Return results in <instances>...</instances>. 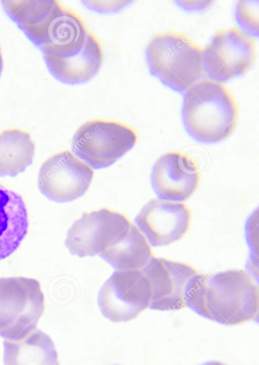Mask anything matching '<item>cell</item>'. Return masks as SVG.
Segmentation results:
<instances>
[{
  "instance_id": "obj_10",
  "label": "cell",
  "mask_w": 259,
  "mask_h": 365,
  "mask_svg": "<svg viewBox=\"0 0 259 365\" xmlns=\"http://www.w3.org/2000/svg\"><path fill=\"white\" fill-rule=\"evenodd\" d=\"M130 223L126 215L108 208L85 212L68 229L65 245L81 257L100 255Z\"/></svg>"
},
{
  "instance_id": "obj_2",
  "label": "cell",
  "mask_w": 259,
  "mask_h": 365,
  "mask_svg": "<svg viewBox=\"0 0 259 365\" xmlns=\"http://www.w3.org/2000/svg\"><path fill=\"white\" fill-rule=\"evenodd\" d=\"M183 120L189 134L198 141L213 143L229 137L236 128L238 107L223 83L202 78L185 93Z\"/></svg>"
},
{
  "instance_id": "obj_8",
  "label": "cell",
  "mask_w": 259,
  "mask_h": 365,
  "mask_svg": "<svg viewBox=\"0 0 259 365\" xmlns=\"http://www.w3.org/2000/svg\"><path fill=\"white\" fill-rule=\"evenodd\" d=\"M93 178L92 168L68 150L55 153L40 167L38 187L48 199L67 202L81 197Z\"/></svg>"
},
{
  "instance_id": "obj_7",
  "label": "cell",
  "mask_w": 259,
  "mask_h": 365,
  "mask_svg": "<svg viewBox=\"0 0 259 365\" xmlns=\"http://www.w3.org/2000/svg\"><path fill=\"white\" fill-rule=\"evenodd\" d=\"M151 283L141 269L118 270L106 281L98 296L102 314L113 322H128L150 307Z\"/></svg>"
},
{
  "instance_id": "obj_18",
  "label": "cell",
  "mask_w": 259,
  "mask_h": 365,
  "mask_svg": "<svg viewBox=\"0 0 259 365\" xmlns=\"http://www.w3.org/2000/svg\"><path fill=\"white\" fill-rule=\"evenodd\" d=\"M35 148L31 134L24 129L0 131V176L14 177L24 171L33 162Z\"/></svg>"
},
{
  "instance_id": "obj_16",
  "label": "cell",
  "mask_w": 259,
  "mask_h": 365,
  "mask_svg": "<svg viewBox=\"0 0 259 365\" xmlns=\"http://www.w3.org/2000/svg\"><path fill=\"white\" fill-rule=\"evenodd\" d=\"M100 256L118 270L142 269L153 257L148 241L131 223L105 248Z\"/></svg>"
},
{
  "instance_id": "obj_3",
  "label": "cell",
  "mask_w": 259,
  "mask_h": 365,
  "mask_svg": "<svg viewBox=\"0 0 259 365\" xmlns=\"http://www.w3.org/2000/svg\"><path fill=\"white\" fill-rule=\"evenodd\" d=\"M203 49L186 33L166 30L150 38L146 54L153 75L175 91L186 92L205 73Z\"/></svg>"
},
{
  "instance_id": "obj_23",
  "label": "cell",
  "mask_w": 259,
  "mask_h": 365,
  "mask_svg": "<svg viewBox=\"0 0 259 365\" xmlns=\"http://www.w3.org/2000/svg\"><path fill=\"white\" fill-rule=\"evenodd\" d=\"M116 365H118V364H116Z\"/></svg>"
},
{
  "instance_id": "obj_1",
  "label": "cell",
  "mask_w": 259,
  "mask_h": 365,
  "mask_svg": "<svg viewBox=\"0 0 259 365\" xmlns=\"http://www.w3.org/2000/svg\"><path fill=\"white\" fill-rule=\"evenodd\" d=\"M186 307L220 324L238 325L258 318V286L242 269L200 273Z\"/></svg>"
},
{
  "instance_id": "obj_14",
  "label": "cell",
  "mask_w": 259,
  "mask_h": 365,
  "mask_svg": "<svg viewBox=\"0 0 259 365\" xmlns=\"http://www.w3.org/2000/svg\"><path fill=\"white\" fill-rule=\"evenodd\" d=\"M44 58L49 71L57 79L78 84L88 81L99 71L103 51L100 40L91 31L86 43L78 52L62 58Z\"/></svg>"
},
{
  "instance_id": "obj_15",
  "label": "cell",
  "mask_w": 259,
  "mask_h": 365,
  "mask_svg": "<svg viewBox=\"0 0 259 365\" xmlns=\"http://www.w3.org/2000/svg\"><path fill=\"white\" fill-rule=\"evenodd\" d=\"M28 228V212L24 199L0 185V260L17 250Z\"/></svg>"
},
{
  "instance_id": "obj_19",
  "label": "cell",
  "mask_w": 259,
  "mask_h": 365,
  "mask_svg": "<svg viewBox=\"0 0 259 365\" xmlns=\"http://www.w3.org/2000/svg\"><path fill=\"white\" fill-rule=\"evenodd\" d=\"M252 8L249 6L242 5L239 2L238 6V18L239 21L250 30H255L258 33V17L256 13H251Z\"/></svg>"
},
{
  "instance_id": "obj_17",
  "label": "cell",
  "mask_w": 259,
  "mask_h": 365,
  "mask_svg": "<svg viewBox=\"0 0 259 365\" xmlns=\"http://www.w3.org/2000/svg\"><path fill=\"white\" fill-rule=\"evenodd\" d=\"M4 365H59L51 337L39 329L26 336L4 341Z\"/></svg>"
},
{
  "instance_id": "obj_12",
  "label": "cell",
  "mask_w": 259,
  "mask_h": 365,
  "mask_svg": "<svg viewBox=\"0 0 259 365\" xmlns=\"http://www.w3.org/2000/svg\"><path fill=\"white\" fill-rule=\"evenodd\" d=\"M151 179L159 199L178 202L187 200L195 192L200 182V173L193 158L172 151L156 161Z\"/></svg>"
},
{
  "instance_id": "obj_9",
  "label": "cell",
  "mask_w": 259,
  "mask_h": 365,
  "mask_svg": "<svg viewBox=\"0 0 259 365\" xmlns=\"http://www.w3.org/2000/svg\"><path fill=\"white\" fill-rule=\"evenodd\" d=\"M152 288L150 308L179 310L186 307L200 273L189 264L163 257H153L141 269Z\"/></svg>"
},
{
  "instance_id": "obj_13",
  "label": "cell",
  "mask_w": 259,
  "mask_h": 365,
  "mask_svg": "<svg viewBox=\"0 0 259 365\" xmlns=\"http://www.w3.org/2000/svg\"><path fill=\"white\" fill-rule=\"evenodd\" d=\"M3 8L26 35L42 48L65 8L56 0H5Z\"/></svg>"
},
{
  "instance_id": "obj_22",
  "label": "cell",
  "mask_w": 259,
  "mask_h": 365,
  "mask_svg": "<svg viewBox=\"0 0 259 365\" xmlns=\"http://www.w3.org/2000/svg\"><path fill=\"white\" fill-rule=\"evenodd\" d=\"M3 66H4L3 56H2L1 49V46H0V75H1L2 69H3Z\"/></svg>"
},
{
  "instance_id": "obj_6",
  "label": "cell",
  "mask_w": 259,
  "mask_h": 365,
  "mask_svg": "<svg viewBox=\"0 0 259 365\" xmlns=\"http://www.w3.org/2000/svg\"><path fill=\"white\" fill-rule=\"evenodd\" d=\"M257 46L248 31L233 25L218 30L203 49L205 71L224 81L245 73L255 61Z\"/></svg>"
},
{
  "instance_id": "obj_20",
  "label": "cell",
  "mask_w": 259,
  "mask_h": 365,
  "mask_svg": "<svg viewBox=\"0 0 259 365\" xmlns=\"http://www.w3.org/2000/svg\"><path fill=\"white\" fill-rule=\"evenodd\" d=\"M88 7L100 10V11H109L121 9L125 6L128 1H91L84 2Z\"/></svg>"
},
{
  "instance_id": "obj_11",
  "label": "cell",
  "mask_w": 259,
  "mask_h": 365,
  "mask_svg": "<svg viewBox=\"0 0 259 365\" xmlns=\"http://www.w3.org/2000/svg\"><path fill=\"white\" fill-rule=\"evenodd\" d=\"M191 217L186 203L153 199L141 210L135 222L152 246H166L184 236Z\"/></svg>"
},
{
  "instance_id": "obj_21",
  "label": "cell",
  "mask_w": 259,
  "mask_h": 365,
  "mask_svg": "<svg viewBox=\"0 0 259 365\" xmlns=\"http://www.w3.org/2000/svg\"><path fill=\"white\" fill-rule=\"evenodd\" d=\"M202 365H226L225 364L218 361H211L206 362Z\"/></svg>"
},
{
  "instance_id": "obj_5",
  "label": "cell",
  "mask_w": 259,
  "mask_h": 365,
  "mask_svg": "<svg viewBox=\"0 0 259 365\" xmlns=\"http://www.w3.org/2000/svg\"><path fill=\"white\" fill-rule=\"evenodd\" d=\"M138 133L131 126L118 120L91 119L83 123L72 139L78 158L94 169L114 163L136 143Z\"/></svg>"
},
{
  "instance_id": "obj_4",
  "label": "cell",
  "mask_w": 259,
  "mask_h": 365,
  "mask_svg": "<svg viewBox=\"0 0 259 365\" xmlns=\"http://www.w3.org/2000/svg\"><path fill=\"white\" fill-rule=\"evenodd\" d=\"M44 309V294L37 279L0 278V336L5 340L21 339L34 331Z\"/></svg>"
}]
</instances>
